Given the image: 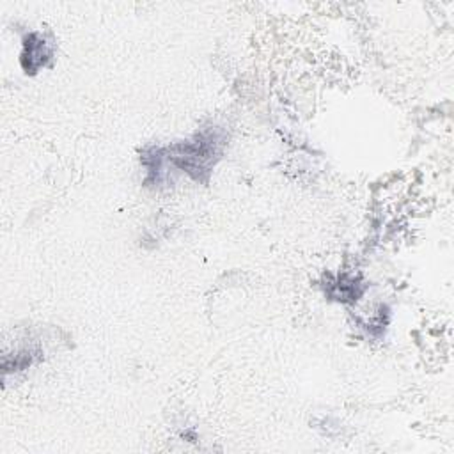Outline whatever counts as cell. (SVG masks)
<instances>
[{"label":"cell","mask_w":454,"mask_h":454,"mask_svg":"<svg viewBox=\"0 0 454 454\" xmlns=\"http://www.w3.org/2000/svg\"><path fill=\"white\" fill-rule=\"evenodd\" d=\"M222 144V131L216 128H209L197 133L192 140L172 145L165 158L176 167L188 172L193 179L204 181L216 160L220 158Z\"/></svg>","instance_id":"6da1fadb"},{"label":"cell","mask_w":454,"mask_h":454,"mask_svg":"<svg viewBox=\"0 0 454 454\" xmlns=\"http://www.w3.org/2000/svg\"><path fill=\"white\" fill-rule=\"evenodd\" d=\"M53 48L39 32H30L23 39V53H21V66L25 73H35L39 67H44L46 62L51 59Z\"/></svg>","instance_id":"7a4b0ae2"}]
</instances>
